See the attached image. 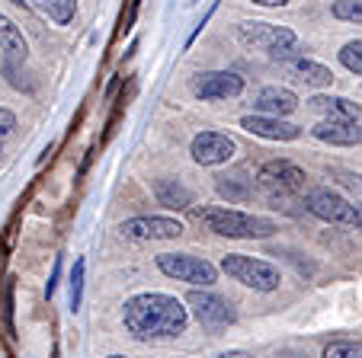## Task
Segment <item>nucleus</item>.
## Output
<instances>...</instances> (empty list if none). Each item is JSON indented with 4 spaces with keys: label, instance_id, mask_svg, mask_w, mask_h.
<instances>
[{
    "label": "nucleus",
    "instance_id": "obj_15",
    "mask_svg": "<svg viewBox=\"0 0 362 358\" xmlns=\"http://www.w3.org/2000/svg\"><path fill=\"white\" fill-rule=\"evenodd\" d=\"M311 135L317 138V141H327V144H343V148H349V144H359L362 141V129L356 122H317L315 129H311Z\"/></svg>",
    "mask_w": 362,
    "mask_h": 358
},
{
    "label": "nucleus",
    "instance_id": "obj_25",
    "mask_svg": "<svg viewBox=\"0 0 362 358\" xmlns=\"http://www.w3.org/2000/svg\"><path fill=\"white\" fill-rule=\"evenodd\" d=\"M253 4H260V7H286L288 0H253Z\"/></svg>",
    "mask_w": 362,
    "mask_h": 358
},
{
    "label": "nucleus",
    "instance_id": "obj_9",
    "mask_svg": "<svg viewBox=\"0 0 362 358\" xmlns=\"http://www.w3.org/2000/svg\"><path fill=\"white\" fill-rule=\"evenodd\" d=\"M189 307L196 314V320L202 326H228L234 323V307L228 304L225 297L212 294V291H189Z\"/></svg>",
    "mask_w": 362,
    "mask_h": 358
},
{
    "label": "nucleus",
    "instance_id": "obj_13",
    "mask_svg": "<svg viewBox=\"0 0 362 358\" xmlns=\"http://www.w3.org/2000/svg\"><path fill=\"white\" fill-rule=\"evenodd\" d=\"M253 106L260 109L263 115H273V119H286V115H292L295 109H298V96H295L292 90H286V87H263Z\"/></svg>",
    "mask_w": 362,
    "mask_h": 358
},
{
    "label": "nucleus",
    "instance_id": "obj_3",
    "mask_svg": "<svg viewBox=\"0 0 362 358\" xmlns=\"http://www.w3.org/2000/svg\"><path fill=\"white\" fill-rule=\"evenodd\" d=\"M238 39L250 52H263L269 58H288L298 48V35L288 26H273V23H240Z\"/></svg>",
    "mask_w": 362,
    "mask_h": 358
},
{
    "label": "nucleus",
    "instance_id": "obj_7",
    "mask_svg": "<svg viewBox=\"0 0 362 358\" xmlns=\"http://www.w3.org/2000/svg\"><path fill=\"white\" fill-rule=\"evenodd\" d=\"M308 211L330 224H356V205H349L340 192L327 189V186L308 192Z\"/></svg>",
    "mask_w": 362,
    "mask_h": 358
},
{
    "label": "nucleus",
    "instance_id": "obj_10",
    "mask_svg": "<svg viewBox=\"0 0 362 358\" xmlns=\"http://www.w3.org/2000/svg\"><path fill=\"white\" fill-rule=\"evenodd\" d=\"M119 230L129 240H177L183 234V224L173 217H132Z\"/></svg>",
    "mask_w": 362,
    "mask_h": 358
},
{
    "label": "nucleus",
    "instance_id": "obj_2",
    "mask_svg": "<svg viewBox=\"0 0 362 358\" xmlns=\"http://www.w3.org/2000/svg\"><path fill=\"white\" fill-rule=\"evenodd\" d=\"M199 224L205 230H212L218 237H234V240H253V237H269L276 230L273 221L257 215H247V211L238 208H221V205H212V208H196L192 211Z\"/></svg>",
    "mask_w": 362,
    "mask_h": 358
},
{
    "label": "nucleus",
    "instance_id": "obj_6",
    "mask_svg": "<svg viewBox=\"0 0 362 358\" xmlns=\"http://www.w3.org/2000/svg\"><path fill=\"white\" fill-rule=\"evenodd\" d=\"M260 186L269 196H295L305 189V169H298L288 160H269L260 167Z\"/></svg>",
    "mask_w": 362,
    "mask_h": 358
},
{
    "label": "nucleus",
    "instance_id": "obj_14",
    "mask_svg": "<svg viewBox=\"0 0 362 358\" xmlns=\"http://www.w3.org/2000/svg\"><path fill=\"white\" fill-rule=\"evenodd\" d=\"M311 109L321 112L327 122H359L362 106L346 96H315L311 100Z\"/></svg>",
    "mask_w": 362,
    "mask_h": 358
},
{
    "label": "nucleus",
    "instance_id": "obj_16",
    "mask_svg": "<svg viewBox=\"0 0 362 358\" xmlns=\"http://www.w3.org/2000/svg\"><path fill=\"white\" fill-rule=\"evenodd\" d=\"M0 52H7L10 58H16V61L26 58V39H23L20 26L4 13H0Z\"/></svg>",
    "mask_w": 362,
    "mask_h": 358
},
{
    "label": "nucleus",
    "instance_id": "obj_19",
    "mask_svg": "<svg viewBox=\"0 0 362 358\" xmlns=\"http://www.w3.org/2000/svg\"><path fill=\"white\" fill-rule=\"evenodd\" d=\"M154 192H158V202L167 205V208H189L192 205V196L183 189V186L177 183H167V179H160L158 186H154Z\"/></svg>",
    "mask_w": 362,
    "mask_h": 358
},
{
    "label": "nucleus",
    "instance_id": "obj_12",
    "mask_svg": "<svg viewBox=\"0 0 362 358\" xmlns=\"http://www.w3.org/2000/svg\"><path fill=\"white\" fill-rule=\"evenodd\" d=\"M240 129L257 138H267V141H295L301 135L298 125L286 122V119H273V115H244Z\"/></svg>",
    "mask_w": 362,
    "mask_h": 358
},
{
    "label": "nucleus",
    "instance_id": "obj_24",
    "mask_svg": "<svg viewBox=\"0 0 362 358\" xmlns=\"http://www.w3.org/2000/svg\"><path fill=\"white\" fill-rule=\"evenodd\" d=\"M13 129H16V115L10 109H0V141L13 135Z\"/></svg>",
    "mask_w": 362,
    "mask_h": 358
},
{
    "label": "nucleus",
    "instance_id": "obj_22",
    "mask_svg": "<svg viewBox=\"0 0 362 358\" xmlns=\"http://www.w3.org/2000/svg\"><path fill=\"white\" fill-rule=\"evenodd\" d=\"M324 358H362V342H349V339L330 342L324 349Z\"/></svg>",
    "mask_w": 362,
    "mask_h": 358
},
{
    "label": "nucleus",
    "instance_id": "obj_4",
    "mask_svg": "<svg viewBox=\"0 0 362 358\" xmlns=\"http://www.w3.org/2000/svg\"><path fill=\"white\" fill-rule=\"evenodd\" d=\"M221 272H228L234 282L247 285L253 291H276L282 282L276 265L263 263V259H253V256H240V253H228L221 259Z\"/></svg>",
    "mask_w": 362,
    "mask_h": 358
},
{
    "label": "nucleus",
    "instance_id": "obj_8",
    "mask_svg": "<svg viewBox=\"0 0 362 358\" xmlns=\"http://www.w3.org/2000/svg\"><path fill=\"white\" fill-rule=\"evenodd\" d=\"M238 150L234 138L221 135V131H202V135L192 138L189 144V154L199 167H215V163H228Z\"/></svg>",
    "mask_w": 362,
    "mask_h": 358
},
{
    "label": "nucleus",
    "instance_id": "obj_20",
    "mask_svg": "<svg viewBox=\"0 0 362 358\" xmlns=\"http://www.w3.org/2000/svg\"><path fill=\"white\" fill-rule=\"evenodd\" d=\"M340 64L346 71H353L356 77H362V42H346L340 48Z\"/></svg>",
    "mask_w": 362,
    "mask_h": 358
},
{
    "label": "nucleus",
    "instance_id": "obj_23",
    "mask_svg": "<svg viewBox=\"0 0 362 358\" xmlns=\"http://www.w3.org/2000/svg\"><path fill=\"white\" fill-rule=\"evenodd\" d=\"M83 269H87V263L83 259H77L74 263V272H71V307H81V294H83Z\"/></svg>",
    "mask_w": 362,
    "mask_h": 358
},
{
    "label": "nucleus",
    "instance_id": "obj_21",
    "mask_svg": "<svg viewBox=\"0 0 362 358\" xmlns=\"http://www.w3.org/2000/svg\"><path fill=\"white\" fill-rule=\"evenodd\" d=\"M330 13L337 20H346V23H362V0H334Z\"/></svg>",
    "mask_w": 362,
    "mask_h": 358
},
{
    "label": "nucleus",
    "instance_id": "obj_5",
    "mask_svg": "<svg viewBox=\"0 0 362 358\" xmlns=\"http://www.w3.org/2000/svg\"><path fill=\"white\" fill-rule=\"evenodd\" d=\"M158 269L164 272L167 278H177V282H186V285H209L218 278V269L212 263H205L199 256H189V253H160L158 256Z\"/></svg>",
    "mask_w": 362,
    "mask_h": 358
},
{
    "label": "nucleus",
    "instance_id": "obj_1",
    "mask_svg": "<svg viewBox=\"0 0 362 358\" xmlns=\"http://www.w3.org/2000/svg\"><path fill=\"white\" fill-rule=\"evenodd\" d=\"M186 323V307L170 294H135L125 304V330L135 339H173Z\"/></svg>",
    "mask_w": 362,
    "mask_h": 358
},
{
    "label": "nucleus",
    "instance_id": "obj_11",
    "mask_svg": "<svg viewBox=\"0 0 362 358\" xmlns=\"http://www.w3.org/2000/svg\"><path fill=\"white\" fill-rule=\"evenodd\" d=\"M244 90V77L231 74V71H205L192 80V93L199 100H228Z\"/></svg>",
    "mask_w": 362,
    "mask_h": 358
},
{
    "label": "nucleus",
    "instance_id": "obj_18",
    "mask_svg": "<svg viewBox=\"0 0 362 358\" xmlns=\"http://www.w3.org/2000/svg\"><path fill=\"white\" fill-rule=\"evenodd\" d=\"M292 71L298 74V80L311 83V87H330V83H334L330 68H324V64H317V61H308V58H298V61L292 64Z\"/></svg>",
    "mask_w": 362,
    "mask_h": 358
},
{
    "label": "nucleus",
    "instance_id": "obj_27",
    "mask_svg": "<svg viewBox=\"0 0 362 358\" xmlns=\"http://www.w3.org/2000/svg\"><path fill=\"white\" fill-rule=\"evenodd\" d=\"M110 358H122V355H110Z\"/></svg>",
    "mask_w": 362,
    "mask_h": 358
},
{
    "label": "nucleus",
    "instance_id": "obj_26",
    "mask_svg": "<svg viewBox=\"0 0 362 358\" xmlns=\"http://www.w3.org/2000/svg\"><path fill=\"white\" fill-rule=\"evenodd\" d=\"M356 224H362V205H356Z\"/></svg>",
    "mask_w": 362,
    "mask_h": 358
},
{
    "label": "nucleus",
    "instance_id": "obj_17",
    "mask_svg": "<svg viewBox=\"0 0 362 358\" xmlns=\"http://www.w3.org/2000/svg\"><path fill=\"white\" fill-rule=\"evenodd\" d=\"M33 7L39 13H45L52 23H58V26H68L77 13V0H33Z\"/></svg>",
    "mask_w": 362,
    "mask_h": 358
},
{
    "label": "nucleus",
    "instance_id": "obj_28",
    "mask_svg": "<svg viewBox=\"0 0 362 358\" xmlns=\"http://www.w3.org/2000/svg\"><path fill=\"white\" fill-rule=\"evenodd\" d=\"M359 192H362V189H359Z\"/></svg>",
    "mask_w": 362,
    "mask_h": 358
}]
</instances>
